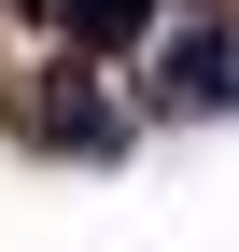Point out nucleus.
<instances>
[{"mask_svg":"<svg viewBox=\"0 0 239 252\" xmlns=\"http://www.w3.org/2000/svg\"><path fill=\"white\" fill-rule=\"evenodd\" d=\"M56 28H71L84 56H127L141 28H155V0H71V14H56Z\"/></svg>","mask_w":239,"mask_h":252,"instance_id":"f03ea898","label":"nucleus"},{"mask_svg":"<svg viewBox=\"0 0 239 252\" xmlns=\"http://www.w3.org/2000/svg\"><path fill=\"white\" fill-rule=\"evenodd\" d=\"M155 98H169V112H239V28H183Z\"/></svg>","mask_w":239,"mask_h":252,"instance_id":"f257e3e1","label":"nucleus"}]
</instances>
